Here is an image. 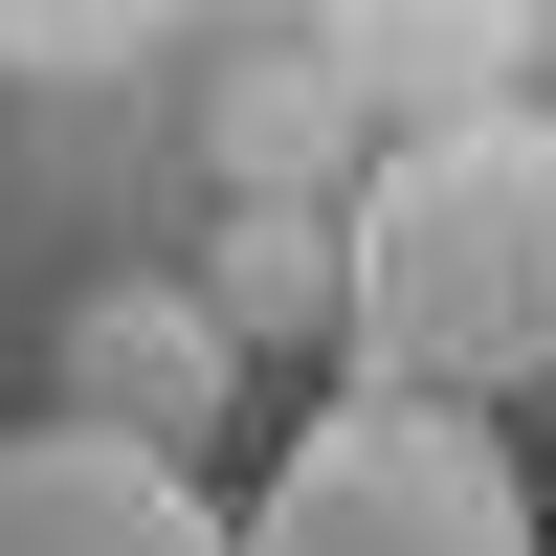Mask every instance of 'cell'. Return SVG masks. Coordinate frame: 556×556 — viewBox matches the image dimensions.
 Returning <instances> with one entry per match:
<instances>
[{
  "mask_svg": "<svg viewBox=\"0 0 556 556\" xmlns=\"http://www.w3.org/2000/svg\"><path fill=\"white\" fill-rule=\"evenodd\" d=\"M0 556H245V513H223L178 445H134V424H0Z\"/></svg>",
  "mask_w": 556,
  "mask_h": 556,
  "instance_id": "3",
  "label": "cell"
},
{
  "mask_svg": "<svg viewBox=\"0 0 556 556\" xmlns=\"http://www.w3.org/2000/svg\"><path fill=\"white\" fill-rule=\"evenodd\" d=\"M334 312H356V356H379L401 401H513V379H556V112H534V89L401 134V156L356 178Z\"/></svg>",
  "mask_w": 556,
  "mask_h": 556,
  "instance_id": "1",
  "label": "cell"
},
{
  "mask_svg": "<svg viewBox=\"0 0 556 556\" xmlns=\"http://www.w3.org/2000/svg\"><path fill=\"white\" fill-rule=\"evenodd\" d=\"M513 67H534V0H334V89H401V134L513 112Z\"/></svg>",
  "mask_w": 556,
  "mask_h": 556,
  "instance_id": "5",
  "label": "cell"
},
{
  "mask_svg": "<svg viewBox=\"0 0 556 556\" xmlns=\"http://www.w3.org/2000/svg\"><path fill=\"white\" fill-rule=\"evenodd\" d=\"M67 424H134V445L201 468V424H223V290H89L67 312Z\"/></svg>",
  "mask_w": 556,
  "mask_h": 556,
  "instance_id": "4",
  "label": "cell"
},
{
  "mask_svg": "<svg viewBox=\"0 0 556 556\" xmlns=\"http://www.w3.org/2000/svg\"><path fill=\"white\" fill-rule=\"evenodd\" d=\"M245 556H556V513H534V468H513L490 401L334 379V401L245 468Z\"/></svg>",
  "mask_w": 556,
  "mask_h": 556,
  "instance_id": "2",
  "label": "cell"
}]
</instances>
